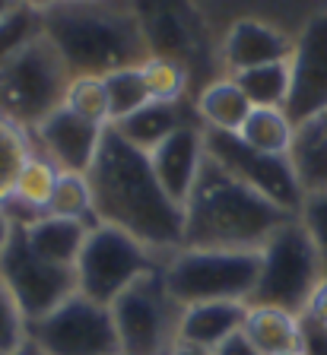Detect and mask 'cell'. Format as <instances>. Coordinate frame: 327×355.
<instances>
[{"label": "cell", "mask_w": 327, "mask_h": 355, "mask_svg": "<svg viewBox=\"0 0 327 355\" xmlns=\"http://www.w3.org/2000/svg\"><path fill=\"white\" fill-rule=\"evenodd\" d=\"M26 340H32L45 355H121L112 308L80 292L51 314L26 324Z\"/></svg>", "instance_id": "9"}, {"label": "cell", "mask_w": 327, "mask_h": 355, "mask_svg": "<svg viewBox=\"0 0 327 355\" xmlns=\"http://www.w3.org/2000/svg\"><path fill=\"white\" fill-rule=\"evenodd\" d=\"M286 355H308V352H305V349H302V352H286Z\"/></svg>", "instance_id": "39"}, {"label": "cell", "mask_w": 327, "mask_h": 355, "mask_svg": "<svg viewBox=\"0 0 327 355\" xmlns=\"http://www.w3.org/2000/svg\"><path fill=\"white\" fill-rule=\"evenodd\" d=\"M162 263L165 254H156L153 248L140 244L127 232L99 222L90 229L80 257H76V292L105 304V308H112V302L131 282H137L143 273H149V270H156Z\"/></svg>", "instance_id": "8"}, {"label": "cell", "mask_w": 327, "mask_h": 355, "mask_svg": "<svg viewBox=\"0 0 327 355\" xmlns=\"http://www.w3.org/2000/svg\"><path fill=\"white\" fill-rule=\"evenodd\" d=\"M286 155L305 197L327 193V111L296 124L292 146Z\"/></svg>", "instance_id": "18"}, {"label": "cell", "mask_w": 327, "mask_h": 355, "mask_svg": "<svg viewBox=\"0 0 327 355\" xmlns=\"http://www.w3.org/2000/svg\"><path fill=\"white\" fill-rule=\"evenodd\" d=\"M0 276L7 282L10 295H13L19 314L26 318V324L51 314L58 304L76 295V270L54 266L35 257L32 248L26 244L19 222L13 225V238H10L7 251L0 254Z\"/></svg>", "instance_id": "10"}, {"label": "cell", "mask_w": 327, "mask_h": 355, "mask_svg": "<svg viewBox=\"0 0 327 355\" xmlns=\"http://www.w3.org/2000/svg\"><path fill=\"white\" fill-rule=\"evenodd\" d=\"M321 279H324V263L318 248L305 222L292 216L260 248V279L248 304H270L302 318Z\"/></svg>", "instance_id": "6"}, {"label": "cell", "mask_w": 327, "mask_h": 355, "mask_svg": "<svg viewBox=\"0 0 327 355\" xmlns=\"http://www.w3.org/2000/svg\"><path fill=\"white\" fill-rule=\"evenodd\" d=\"M203 146L213 162H219L229 175L242 178L245 184L280 203L283 209L299 216L305 203V193L296 181V171L290 165V155H264L254 153L251 146L238 140V133H223V130H207L203 127Z\"/></svg>", "instance_id": "11"}, {"label": "cell", "mask_w": 327, "mask_h": 355, "mask_svg": "<svg viewBox=\"0 0 327 355\" xmlns=\"http://www.w3.org/2000/svg\"><path fill=\"white\" fill-rule=\"evenodd\" d=\"M74 80L67 60L54 42L42 35L19 54L0 64V114L26 130H35L48 114L64 108V96Z\"/></svg>", "instance_id": "5"}, {"label": "cell", "mask_w": 327, "mask_h": 355, "mask_svg": "<svg viewBox=\"0 0 327 355\" xmlns=\"http://www.w3.org/2000/svg\"><path fill=\"white\" fill-rule=\"evenodd\" d=\"M162 276L171 298L187 304L203 302H251L260 279V251H210L181 248L165 257Z\"/></svg>", "instance_id": "4"}, {"label": "cell", "mask_w": 327, "mask_h": 355, "mask_svg": "<svg viewBox=\"0 0 327 355\" xmlns=\"http://www.w3.org/2000/svg\"><path fill=\"white\" fill-rule=\"evenodd\" d=\"M16 3H23V0H0V19H3V16H7Z\"/></svg>", "instance_id": "38"}, {"label": "cell", "mask_w": 327, "mask_h": 355, "mask_svg": "<svg viewBox=\"0 0 327 355\" xmlns=\"http://www.w3.org/2000/svg\"><path fill=\"white\" fill-rule=\"evenodd\" d=\"M203 159H207V146H203L201 121L178 127L171 137H165V140L149 153L156 181L162 184V191L169 193L171 203H178L181 209H185L187 197H191V187H194V181H197V175H201Z\"/></svg>", "instance_id": "15"}, {"label": "cell", "mask_w": 327, "mask_h": 355, "mask_svg": "<svg viewBox=\"0 0 327 355\" xmlns=\"http://www.w3.org/2000/svg\"><path fill=\"white\" fill-rule=\"evenodd\" d=\"M245 336L258 346L260 355H286L305 349V318L270 304H248Z\"/></svg>", "instance_id": "19"}, {"label": "cell", "mask_w": 327, "mask_h": 355, "mask_svg": "<svg viewBox=\"0 0 327 355\" xmlns=\"http://www.w3.org/2000/svg\"><path fill=\"white\" fill-rule=\"evenodd\" d=\"M48 3H54V0H48ZM48 3H45V7H48Z\"/></svg>", "instance_id": "40"}, {"label": "cell", "mask_w": 327, "mask_h": 355, "mask_svg": "<svg viewBox=\"0 0 327 355\" xmlns=\"http://www.w3.org/2000/svg\"><path fill=\"white\" fill-rule=\"evenodd\" d=\"M42 35H45V10L32 3H16L0 19V64H7L13 54L29 48Z\"/></svg>", "instance_id": "27"}, {"label": "cell", "mask_w": 327, "mask_h": 355, "mask_svg": "<svg viewBox=\"0 0 327 355\" xmlns=\"http://www.w3.org/2000/svg\"><path fill=\"white\" fill-rule=\"evenodd\" d=\"M292 216L207 155L185 203V248L260 251Z\"/></svg>", "instance_id": "3"}, {"label": "cell", "mask_w": 327, "mask_h": 355, "mask_svg": "<svg viewBox=\"0 0 327 355\" xmlns=\"http://www.w3.org/2000/svg\"><path fill=\"white\" fill-rule=\"evenodd\" d=\"M86 178L99 222L127 232L165 257L185 248V209L171 203L156 181L149 153L127 143L112 124L105 127Z\"/></svg>", "instance_id": "1"}, {"label": "cell", "mask_w": 327, "mask_h": 355, "mask_svg": "<svg viewBox=\"0 0 327 355\" xmlns=\"http://www.w3.org/2000/svg\"><path fill=\"white\" fill-rule=\"evenodd\" d=\"M296 35L283 32L280 26L258 16H242L226 29L219 44V67L223 76H235L264 64H280L292 58Z\"/></svg>", "instance_id": "13"}, {"label": "cell", "mask_w": 327, "mask_h": 355, "mask_svg": "<svg viewBox=\"0 0 327 355\" xmlns=\"http://www.w3.org/2000/svg\"><path fill=\"white\" fill-rule=\"evenodd\" d=\"M232 80L242 86V92L248 96V102L254 108H286V98H290V60L254 67V70H245V73H235Z\"/></svg>", "instance_id": "25"}, {"label": "cell", "mask_w": 327, "mask_h": 355, "mask_svg": "<svg viewBox=\"0 0 327 355\" xmlns=\"http://www.w3.org/2000/svg\"><path fill=\"white\" fill-rule=\"evenodd\" d=\"M194 121H201L197 108H194V98H181V102H146L143 108H137L134 114H127L124 121H118L112 127L127 143H134L137 149L153 153L165 137H171L178 127L194 124Z\"/></svg>", "instance_id": "16"}, {"label": "cell", "mask_w": 327, "mask_h": 355, "mask_svg": "<svg viewBox=\"0 0 327 355\" xmlns=\"http://www.w3.org/2000/svg\"><path fill=\"white\" fill-rule=\"evenodd\" d=\"M140 73L153 102H181V98H187L191 70L185 64H178V60L153 54L146 64H140Z\"/></svg>", "instance_id": "28"}, {"label": "cell", "mask_w": 327, "mask_h": 355, "mask_svg": "<svg viewBox=\"0 0 327 355\" xmlns=\"http://www.w3.org/2000/svg\"><path fill=\"white\" fill-rule=\"evenodd\" d=\"M64 108L96 124H112L108 118V89L102 76H74L64 96Z\"/></svg>", "instance_id": "30"}, {"label": "cell", "mask_w": 327, "mask_h": 355, "mask_svg": "<svg viewBox=\"0 0 327 355\" xmlns=\"http://www.w3.org/2000/svg\"><path fill=\"white\" fill-rule=\"evenodd\" d=\"M105 89H108V118L112 124L124 121L127 114H134L137 108H143L146 102H153L146 92V83H143L140 67H124V70H115V73L102 76Z\"/></svg>", "instance_id": "29"}, {"label": "cell", "mask_w": 327, "mask_h": 355, "mask_svg": "<svg viewBox=\"0 0 327 355\" xmlns=\"http://www.w3.org/2000/svg\"><path fill=\"white\" fill-rule=\"evenodd\" d=\"M213 355H260V352H258V346L245 336V330H238V333H232L229 340L219 343V346L213 349Z\"/></svg>", "instance_id": "34"}, {"label": "cell", "mask_w": 327, "mask_h": 355, "mask_svg": "<svg viewBox=\"0 0 327 355\" xmlns=\"http://www.w3.org/2000/svg\"><path fill=\"white\" fill-rule=\"evenodd\" d=\"M58 178H60V168L48 159V155H42V153L32 155L29 165H26L23 175H19V181H16L13 197L3 203V209L10 213V219L13 222H29V219L45 216L48 207H51Z\"/></svg>", "instance_id": "22"}, {"label": "cell", "mask_w": 327, "mask_h": 355, "mask_svg": "<svg viewBox=\"0 0 327 355\" xmlns=\"http://www.w3.org/2000/svg\"><path fill=\"white\" fill-rule=\"evenodd\" d=\"M194 108H197V118L203 121L207 130L238 133L254 105L248 102V96L242 92V86H238L232 76H216V80L203 83V86L197 89Z\"/></svg>", "instance_id": "21"}, {"label": "cell", "mask_w": 327, "mask_h": 355, "mask_svg": "<svg viewBox=\"0 0 327 355\" xmlns=\"http://www.w3.org/2000/svg\"><path fill=\"white\" fill-rule=\"evenodd\" d=\"M26 343V318L19 314L7 282L0 276V355H10Z\"/></svg>", "instance_id": "31"}, {"label": "cell", "mask_w": 327, "mask_h": 355, "mask_svg": "<svg viewBox=\"0 0 327 355\" xmlns=\"http://www.w3.org/2000/svg\"><path fill=\"white\" fill-rule=\"evenodd\" d=\"M302 318H305V320H312V324H318V327H324V330H327V276L318 282L315 295L308 298V308H305Z\"/></svg>", "instance_id": "33"}, {"label": "cell", "mask_w": 327, "mask_h": 355, "mask_svg": "<svg viewBox=\"0 0 327 355\" xmlns=\"http://www.w3.org/2000/svg\"><path fill=\"white\" fill-rule=\"evenodd\" d=\"M286 114L292 124L327 111V3L302 22L290 58V98Z\"/></svg>", "instance_id": "12"}, {"label": "cell", "mask_w": 327, "mask_h": 355, "mask_svg": "<svg viewBox=\"0 0 327 355\" xmlns=\"http://www.w3.org/2000/svg\"><path fill=\"white\" fill-rule=\"evenodd\" d=\"M171 355H213V349L197 346V343H187V340H178L175 349H171Z\"/></svg>", "instance_id": "36"}, {"label": "cell", "mask_w": 327, "mask_h": 355, "mask_svg": "<svg viewBox=\"0 0 327 355\" xmlns=\"http://www.w3.org/2000/svg\"><path fill=\"white\" fill-rule=\"evenodd\" d=\"M19 229L26 235V244L32 248L35 257H42L45 263L67 266L74 270L76 257L83 251V241L90 235V225H83L76 219H60V216H38V219L19 222Z\"/></svg>", "instance_id": "17"}, {"label": "cell", "mask_w": 327, "mask_h": 355, "mask_svg": "<svg viewBox=\"0 0 327 355\" xmlns=\"http://www.w3.org/2000/svg\"><path fill=\"white\" fill-rule=\"evenodd\" d=\"M38 153L32 130H26L23 124L3 118L0 114V207L13 197V187L23 175V168L29 165V159Z\"/></svg>", "instance_id": "24"}, {"label": "cell", "mask_w": 327, "mask_h": 355, "mask_svg": "<svg viewBox=\"0 0 327 355\" xmlns=\"http://www.w3.org/2000/svg\"><path fill=\"white\" fill-rule=\"evenodd\" d=\"M299 219L305 222V229L312 235L315 248L321 254V263H324V276H327V193L305 197L302 209H299Z\"/></svg>", "instance_id": "32"}, {"label": "cell", "mask_w": 327, "mask_h": 355, "mask_svg": "<svg viewBox=\"0 0 327 355\" xmlns=\"http://www.w3.org/2000/svg\"><path fill=\"white\" fill-rule=\"evenodd\" d=\"M248 304L245 302H203V304H187L181 311V327L178 340L197 343V346L216 349L223 340H229L232 333L245 327Z\"/></svg>", "instance_id": "20"}, {"label": "cell", "mask_w": 327, "mask_h": 355, "mask_svg": "<svg viewBox=\"0 0 327 355\" xmlns=\"http://www.w3.org/2000/svg\"><path fill=\"white\" fill-rule=\"evenodd\" d=\"M296 124L283 108H251L248 121L238 130V140L264 155H286L292 146Z\"/></svg>", "instance_id": "23"}, {"label": "cell", "mask_w": 327, "mask_h": 355, "mask_svg": "<svg viewBox=\"0 0 327 355\" xmlns=\"http://www.w3.org/2000/svg\"><path fill=\"white\" fill-rule=\"evenodd\" d=\"M13 225L16 222L10 219V213L3 207H0V254L7 251V244H10V238H13Z\"/></svg>", "instance_id": "35"}, {"label": "cell", "mask_w": 327, "mask_h": 355, "mask_svg": "<svg viewBox=\"0 0 327 355\" xmlns=\"http://www.w3.org/2000/svg\"><path fill=\"white\" fill-rule=\"evenodd\" d=\"M181 304L165 286L162 266L143 273L112 302L121 355H171L178 343Z\"/></svg>", "instance_id": "7"}, {"label": "cell", "mask_w": 327, "mask_h": 355, "mask_svg": "<svg viewBox=\"0 0 327 355\" xmlns=\"http://www.w3.org/2000/svg\"><path fill=\"white\" fill-rule=\"evenodd\" d=\"M105 127L108 124H96V121H86L67 108H58L32 130V137H35L38 153L48 155L60 171L86 175L96 162Z\"/></svg>", "instance_id": "14"}, {"label": "cell", "mask_w": 327, "mask_h": 355, "mask_svg": "<svg viewBox=\"0 0 327 355\" xmlns=\"http://www.w3.org/2000/svg\"><path fill=\"white\" fill-rule=\"evenodd\" d=\"M45 35L74 76H108L153 58L134 0H54Z\"/></svg>", "instance_id": "2"}, {"label": "cell", "mask_w": 327, "mask_h": 355, "mask_svg": "<svg viewBox=\"0 0 327 355\" xmlns=\"http://www.w3.org/2000/svg\"><path fill=\"white\" fill-rule=\"evenodd\" d=\"M10 355H45V352H42V349H38V346H35V343H32V340H26L23 346L16 349V352H10Z\"/></svg>", "instance_id": "37"}, {"label": "cell", "mask_w": 327, "mask_h": 355, "mask_svg": "<svg viewBox=\"0 0 327 355\" xmlns=\"http://www.w3.org/2000/svg\"><path fill=\"white\" fill-rule=\"evenodd\" d=\"M48 216H60V219H76L83 225H99L96 216V203H92V187L86 175H76V171H60L58 187H54L51 207Z\"/></svg>", "instance_id": "26"}]
</instances>
